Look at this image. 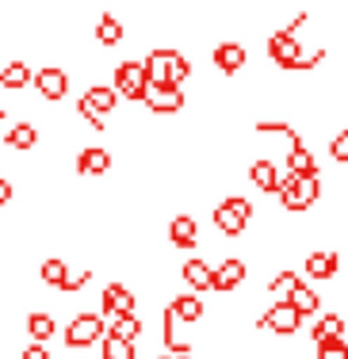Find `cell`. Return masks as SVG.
Segmentation results:
<instances>
[{
  "label": "cell",
  "mask_w": 348,
  "mask_h": 359,
  "mask_svg": "<svg viewBox=\"0 0 348 359\" xmlns=\"http://www.w3.org/2000/svg\"><path fill=\"white\" fill-rule=\"evenodd\" d=\"M15 199V187H12V176L0 172V207H8V203Z\"/></svg>",
  "instance_id": "cell-32"
},
{
  "label": "cell",
  "mask_w": 348,
  "mask_h": 359,
  "mask_svg": "<svg viewBox=\"0 0 348 359\" xmlns=\"http://www.w3.org/2000/svg\"><path fill=\"white\" fill-rule=\"evenodd\" d=\"M35 276H39V283L42 287H62V279L69 276V264L62 260V256H46V260H39V268H35Z\"/></svg>",
  "instance_id": "cell-24"
},
{
  "label": "cell",
  "mask_w": 348,
  "mask_h": 359,
  "mask_svg": "<svg viewBox=\"0 0 348 359\" xmlns=\"http://www.w3.org/2000/svg\"><path fill=\"white\" fill-rule=\"evenodd\" d=\"M245 279H249V264L241 256H226V260L215 264V283H210V290L215 294H234Z\"/></svg>",
  "instance_id": "cell-11"
},
{
  "label": "cell",
  "mask_w": 348,
  "mask_h": 359,
  "mask_svg": "<svg viewBox=\"0 0 348 359\" xmlns=\"http://www.w3.org/2000/svg\"><path fill=\"white\" fill-rule=\"evenodd\" d=\"M344 252H348V249H344Z\"/></svg>",
  "instance_id": "cell-37"
},
{
  "label": "cell",
  "mask_w": 348,
  "mask_h": 359,
  "mask_svg": "<svg viewBox=\"0 0 348 359\" xmlns=\"http://www.w3.org/2000/svg\"><path fill=\"white\" fill-rule=\"evenodd\" d=\"M249 184L257 187V191H265V195H276L279 187H283V176H279L276 161H268V157L253 161V165H249Z\"/></svg>",
  "instance_id": "cell-18"
},
{
  "label": "cell",
  "mask_w": 348,
  "mask_h": 359,
  "mask_svg": "<svg viewBox=\"0 0 348 359\" xmlns=\"http://www.w3.org/2000/svg\"><path fill=\"white\" fill-rule=\"evenodd\" d=\"M100 359H138V344L119 337H104L100 340Z\"/></svg>",
  "instance_id": "cell-28"
},
{
  "label": "cell",
  "mask_w": 348,
  "mask_h": 359,
  "mask_svg": "<svg viewBox=\"0 0 348 359\" xmlns=\"http://www.w3.org/2000/svg\"><path fill=\"white\" fill-rule=\"evenodd\" d=\"M20 359H54V355L46 352V344H27V348L20 352Z\"/></svg>",
  "instance_id": "cell-33"
},
{
  "label": "cell",
  "mask_w": 348,
  "mask_h": 359,
  "mask_svg": "<svg viewBox=\"0 0 348 359\" xmlns=\"http://www.w3.org/2000/svg\"><path fill=\"white\" fill-rule=\"evenodd\" d=\"M39 142H42V130H39V123H31V118H15L12 126L4 130V149L8 153H35L39 149Z\"/></svg>",
  "instance_id": "cell-12"
},
{
  "label": "cell",
  "mask_w": 348,
  "mask_h": 359,
  "mask_svg": "<svg viewBox=\"0 0 348 359\" xmlns=\"http://www.w3.org/2000/svg\"><path fill=\"white\" fill-rule=\"evenodd\" d=\"M310 340H314V348L326 344V340H344V318L341 313H326V318L310 329Z\"/></svg>",
  "instance_id": "cell-25"
},
{
  "label": "cell",
  "mask_w": 348,
  "mask_h": 359,
  "mask_svg": "<svg viewBox=\"0 0 348 359\" xmlns=\"http://www.w3.org/2000/svg\"><path fill=\"white\" fill-rule=\"evenodd\" d=\"M295 283H302L299 271H295V268H283V271H276V276L268 279V294H283V298H287V290H291Z\"/></svg>",
  "instance_id": "cell-30"
},
{
  "label": "cell",
  "mask_w": 348,
  "mask_h": 359,
  "mask_svg": "<svg viewBox=\"0 0 348 359\" xmlns=\"http://www.w3.org/2000/svg\"><path fill=\"white\" fill-rule=\"evenodd\" d=\"M81 100H84V104H88L92 111H100V115H112V111L119 107V92L112 88V84H104V81H92L88 84V88H84L81 92Z\"/></svg>",
  "instance_id": "cell-19"
},
{
  "label": "cell",
  "mask_w": 348,
  "mask_h": 359,
  "mask_svg": "<svg viewBox=\"0 0 348 359\" xmlns=\"http://www.w3.org/2000/svg\"><path fill=\"white\" fill-rule=\"evenodd\" d=\"M168 306H173V313H176V318H180L184 325L203 321V313H207V306H203V298L195 294V290H184V294H176Z\"/></svg>",
  "instance_id": "cell-22"
},
{
  "label": "cell",
  "mask_w": 348,
  "mask_h": 359,
  "mask_svg": "<svg viewBox=\"0 0 348 359\" xmlns=\"http://www.w3.org/2000/svg\"><path fill=\"white\" fill-rule=\"evenodd\" d=\"M210 65L222 76L241 73L245 65H249V46H245V42H218V46L210 50Z\"/></svg>",
  "instance_id": "cell-13"
},
{
  "label": "cell",
  "mask_w": 348,
  "mask_h": 359,
  "mask_svg": "<svg viewBox=\"0 0 348 359\" xmlns=\"http://www.w3.org/2000/svg\"><path fill=\"white\" fill-rule=\"evenodd\" d=\"M73 88V76L69 69H62V65H42V69H35V76H31V92L42 100V104H62L65 96H69Z\"/></svg>",
  "instance_id": "cell-5"
},
{
  "label": "cell",
  "mask_w": 348,
  "mask_h": 359,
  "mask_svg": "<svg viewBox=\"0 0 348 359\" xmlns=\"http://www.w3.org/2000/svg\"><path fill=\"white\" fill-rule=\"evenodd\" d=\"M100 306H104V318H130V313H138V294L126 283H104Z\"/></svg>",
  "instance_id": "cell-10"
},
{
  "label": "cell",
  "mask_w": 348,
  "mask_h": 359,
  "mask_svg": "<svg viewBox=\"0 0 348 359\" xmlns=\"http://www.w3.org/2000/svg\"><path fill=\"white\" fill-rule=\"evenodd\" d=\"M31 76H35V69H31L23 57H8V62L0 65V92L15 96V92L31 88Z\"/></svg>",
  "instance_id": "cell-15"
},
{
  "label": "cell",
  "mask_w": 348,
  "mask_h": 359,
  "mask_svg": "<svg viewBox=\"0 0 348 359\" xmlns=\"http://www.w3.org/2000/svg\"><path fill=\"white\" fill-rule=\"evenodd\" d=\"M112 88L119 92V100H126V104H142L146 92H149L146 62H142V57H123L112 73Z\"/></svg>",
  "instance_id": "cell-4"
},
{
  "label": "cell",
  "mask_w": 348,
  "mask_h": 359,
  "mask_svg": "<svg viewBox=\"0 0 348 359\" xmlns=\"http://www.w3.org/2000/svg\"><path fill=\"white\" fill-rule=\"evenodd\" d=\"M142 104H146L149 115L168 118V115H180V111L188 107V96H184V88H176V84H149Z\"/></svg>",
  "instance_id": "cell-7"
},
{
  "label": "cell",
  "mask_w": 348,
  "mask_h": 359,
  "mask_svg": "<svg viewBox=\"0 0 348 359\" xmlns=\"http://www.w3.org/2000/svg\"><path fill=\"white\" fill-rule=\"evenodd\" d=\"M180 279H184V287H188V290L203 294V290H210V283H215V268H210L203 256H192V260L180 264Z\"/></svg>",
  "instance_id": "cell-17"
},
{
  "label": "cell",
  "mask_w": 348,
  "mask_h": 359,
  "mask_svg": "<svg viewBox=\"0 0 348 359\" xmlns=\"http://www.w3.org/2000/svg\"><path fill=\"white\" fill-rule=\"evenodd\" d=\"M287 172H318V161H314V149L307 142L295 145V149H287Z\"/></svg>",
  "instance_id": "cell-26"
},
{
  "label": "cell",
  "mask_w": 348,
  "mask_h": 359,
  "mask_svg": "<svg viewBox=\"0 0 348 359\" xmlns=\"http://www.w3.org/2000/svg\"><path fill=\"white\" fill-rule=\"evenodd\" d=\"M146 73H149V84H176V88H184V81L195 73L188 54L176 46H154L146 57Z\"/></svg>",
  "instance_id": "cell-1"
},
{
  "label": "cell",
  "mask_w": 348,
  "mask_h": 359,
  "mask_svg": "<svg viewBox=\"0 0 348 359\" xmlns=\"http://www.w3.org/2000/svg\"><path fill=\"white\" fill-rule=\"evenodd\" d=\"M287 306H295V310L302 313V318H314V313L321 310V298H318V290H310L307 283H295L291 290H287V298H283Z\"/></svg>",
  "instance_id": "cell-23"
},
{
  "label": "cell",
  "mask_w": 348,
  "mask_h": 359,
  "mask_svg": "<svg viewBox=\"0 0 348 359\" xmlns=\"http://www.w3.org/2000/svg\"><path fill=\"white\" fill-rule=\"evenodd\" d=\"M115 165L112 149H104V145H81L77 157H73V172L81 180H96V176H107Z\"/></svg>",
  "instance_id": "cell-9"
},
{
  "label": "cell",
  "mask_w": 348,
  "mask_h": 359,
  "mask_svg": "<svg viewBox=\"0 0 348 359\" xmlns=\"http://www.w3.org/2000/svg\"><path fill=\"white\" fill-rule=\"evenodd\" d=\"M307 276L310 279H318V283H326V279H337L341 276V256H337L333 249H314L307 252Z\"/></svg>",
  "instance_id": "cell-16"
},
{
  "label": "cell",
  "mask_w": 348,
  "mask_h": 359,
  "mask_svg": "<svg viewBox=\"0 0 348 359\" xmlns=\"http://www.w3.org/2000/svg\"><path fill=\"white\" fill-rule=\"evenodd\" d=\"M107 337H119V340H130V344H138V337H142V318H138V313H130V318H112V325H107Z\"/></svg>",
  "instance_id": "cell-27"
},
{
  "label": "cell",
  "mask_w": 348,
  "mask_h": 359,
  "mask_svg": "<svg viewBox=\"0 0 348 359\" xmlns=\"http://www.w3.org/2000/svg\"><path fill=\"white\" fill-rule=\"evenodd\" d=\"M265 50H268V62L276 65V69H291V73H295V65H299V57L307 54L302 42H299V35H287L283 27H279L276 35H268Z\"/></svg>",
  "instance_id": "cell-8"
},
{
  "label": "cell",
  "mask_w": 348,
  "mask_h": 359,
  "mask_svg": "<svg viewBox=\"0 0 348 359\" xmlns=\"http://www.w3.org/2000/svg\"><path fill=\"white\" fill-rule=\"evenodd\" d=\"M4 118H8V115H4V107H0V123H4Z\"/></svg>",
  "instance_id": "cell-35"
},
{
  "label": "cell",
  "mask_w": 348,
  "mask_h": 359,
  "mask_svg": "<svg viewBox=\"0 0 348 359\" xmlns=\"http://www.w3.org/2000/svg\"><path fill=\"white\" fill-rule=\"evenodd\" d=\"M92 39H96L104 50H112V46H123V39H126V27H123V20H119L115 12H104V15L96 20V27H92Z\"/></svg>",
  "instance_id": "cell-21"
},
{
  "label": "cell",
  "mask_w": 348,
  "mask_h": 359,
  "mask_svg": "<svg viewBox=\"0 0 348 359\" xmlns=\"http://www.w3.org/2000/svg\"><path fill=\"white\" fill-rule=\"evenodd\" d=\"M104 337H107V321H104V313H96V310L73 313V318L65 321V332H62V340H65L69 352H84V348L100 344Z\"/></svg>",
  "instance_id": "cell-3"
},
{
  "label": "cell",
  "mask_w": 348,
  "mask_h": 359,
  "mask_svg": "<svg viewBox=\"0 0 348 359\" xmlns=\"http://www.w3.org/2000/svg\"><path fill=\"white\" fill-rule=\"evenodd\" d=\"M257 329L268 332V337H295L302 329V313L287 302H272L265 313L257 318Z\"/></svg>",
  "instance_id": "cell-6"
},
{
  "label": "cell",
  "mask_w": 348,
  "mask_h": 359,
  "mask_svg": "<svg viewBox=\"0 0 348 359\" xmlns=\"http://www.w3.org/2000/svg\"><path fill=\"white\" fill-rule=\"evenodd\" d=\"M168 245L173 249H199V218L195 215H173V222H168Z\"/></svg>",
  "instance_id": "cell-14"
},
{
  "label": "cell",
  "mask_w": 348,
  "mask_h": 359,
  "mask_svg": "<svg viewBox=\"0 0 348 359\" xmlns=\"http://www.w3.org/2000/svg\"><path fill=\"white\" fill-rule=\"evenodd\" d=\"M253 215H257V207H253L245 195H226V199L215 203V210H210V222H215L218 233L234 241V237H241L245 229H249Z\"/></svg>",
  "instance_id": "cell-2"
},
{
  "label": "cell",
  "mask_w": 348,
  "mask_h": 359,
  "mask_svg": "<svg viewBox=\"0 0 348 359\" xmlns=\"http://www.w3.org/2000/svg\"><path fill=\"white\" fill-rule=\"evenodd\" d=\"M329 161H333V165H348V126L329 138Z\"/></svg>",
  "instance_id": "cell-31"
},
{
  "label": "cell",
  "mask_w": 348,
  "mask_h": 359,
  "mask_svg": "<svg viewBox=\"0 0 348 359\" xmlns=\"http://www.w3.org/2000/svg\"><path fill=\"white\" fill-rule=\"evenodd\" d=\"M0 39H4V20H0Z\"/></svg>",
  "instance_id": "cell-34"
},
{
  "label": "cell",
  "mask_w": 348,
  "mask_h": 359,
  "mask_svg": "<svg viewBox=\"0 0 348 359\" xmlns=\"http://www.w3.org/2000/svg\"><path fill=\"white\" fill-rule=\"evenodd\" d=\"M157 359H168V352H165V355H157Z\"/></svg>",
  "instance_id": "cell-36"
},
{
  "label": "cell",
  "mask_w": 348,
  "mask_h": 359,
  "mask_svg": "<svg viewBox=\"0 0 348 359\" xmlns=\"http://www.w3.org/2000/svg\"><path fill=\"white\" fill-rule=\"evenodd\" d=\"M92 276H96L92 268H77V271L69 268V276L62 279V287H58V290H62V294H81V290L92 283Z\"/></svg>",
  "instance_id": "cell-29"
},
{
  "label": "cell",
  "mask_w": 348,
  "mask_h": 359,
  "mask_svg": "<svg viewBox=\"0 0 348 359\" xmlns=\"http://www.w3.org/2000/svg\"><path fill=\"white\" fill-rule=\"evenodd\" d=\"M23 332H27L31 344H46V340H54V337H58V321H54V313H46V310H31V313H27V321H23Z\"/></svg>",
  "instance_id": "cell-20"
}]
</instances>
